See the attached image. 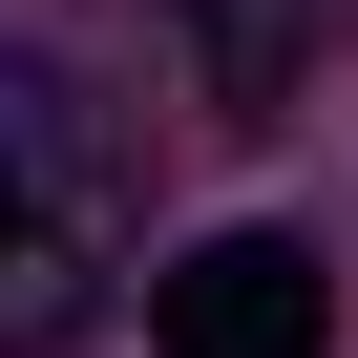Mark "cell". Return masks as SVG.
Returning <instances> with one entry per match:
<instances>
[{
    "label": "cell",
    "instance_id": "4",
    "mask_svg": "<svg viewBox=\"0 0 358 358\" xmlns=\"http://www.w3.org/2000/svg\"><path fill=\"white\" fill-rule=\"evenodd\" d=\"M316 22H358V0H316Z\"/></svg>",
    "mask_w": 358,
    "mask_h": 358
},
{
    "label": "cell",
    "instance_id": "3",
    "mask_svg": "<svg viewBox=\"0 0 358 358\" xmlns=\"http://www.w3.org/2000/svg\"><path fill=\"white\" fill-rule=\"evenodd\" d=\"M169 43H190V106H211V127H295L316 0H169Z\"/></svg>",
    "mask_w": 358,
    "mask_h": 358
},
{
    "label": "cell",
    "instance_id": "2",
    "mask_svg": "<svg viewBox=\"0 0 358 358\" xmlns=\"http://www.w3.org/2000/svg\"><path fill=\"white\" fill-rule=\"evenodd\" d=\"M148 358H337V274L316 232H211L148 274Z\"/></svg>",
    "mask_w": 358,
    "mask_h": 358
},
{
    "label": "cell",
    "instance_id": "1",
    "mask_svg": "<svg viewBox=\"0 0 358 358\" xmlns=\"http://www.w3.org/2000/svg\"><path fill=\"white\" fill-rule=\"evenodd\" d=\"M127 274V148L85 85L0 64V358H64Z\"/></svg>",
    "mask_w": 358,
    "mask_h": 358
}]
</instances>
